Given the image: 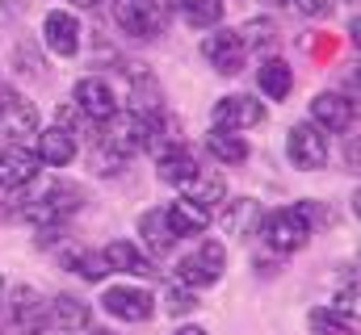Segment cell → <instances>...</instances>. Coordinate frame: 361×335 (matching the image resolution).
Returning <instances> with one entry per match:
<instances>
[{
  "label": "cell",
  "instance_id": "cell-1",
  "mask_svg": "<svg viewBox=\"0 0 361 335\" xmlns=\"http://www.w3.org/2000/svg\"><path fill=\"white\" fill-rule=\"evenodd\" d=\"M311 231H315V206H311V201H294V206H286V210H273V214H265L257 235L269 244V251H277V255H290V251L307 248Z\"/></svg>",
  "mask_w": 361,
  "mask_h": 335
},
{
  "label": "cell",
  "instance_id": "cell-2",
  "mask_svg": "<svg viewBox=\"0 0 361 335\" xmlns=\"http://www.w3.org/2000/svg\"><path fill=\"white\" fill-rule=\"evenodd\" d=\"M101 143L109 151H118L122 160L139 156V151H152L160 143V130H156V113H114L109 122H101Z\"/></svg>",
  "mask_w": 361,
  "mask_h": 335
},
{
  "label": "cell",
  "instance_id": "cell-3",
  "mask_svg": "<svg viewBox=\"0 0 361 335\" xmlns=\"http://www.w3.org/2000/svg\"><path fill=\"white\" fill-rule=\"evenodd\" d=\"M85 206V193L76 189V184H63V180H55L42 197H34V201H25L17 214L21 218H30L34 227H63L76 210Z\"/></svg>",
  "mask_w": 361,
  "mask_h": 335
},
{
  "label": "cell",
  "instance_id": "cell-4",
  "mask_svg": "<svg viewBox=\"0 0 361 335\" xmlns=\"http://www.w3.org/2000/svg\"><path fill=\"white\" fill-rule=\"evenodd\" d=\"M114 21L122 34L152 42L169 25V4L164 0H114Z\"/></svg>",
  "mask_w": 361,
  "mask_h": 335
},
{
  "label": "cell",
  "instance_id": "cell-5",
  "mask_svg": "<svg viewBox=\"0 0 361 335\" xmlns=\"http://www.w3.org/2000/svg\"><path fill=\"white\" fill-rule=\"evenodd\" d=\"M223 268H227V248L219 239H206L197 251L180 255L177 260V285L185 289H210L223 281Z\"/></svg>",
  "mask_w": 361,
  "mask_h": 335
},
{
  "label": "cell",
  "instance_id": "cell-6",
  "mask_svg": "<svg viewBox=\"0 0 361 335\" xmlns=\"http://www.w3.org/2000/svg\"><path fill=\"white\" fill-rule=\"evenodd\" d=\"M38 134V109L25 92L0 88V139L4 143H25Z\"/></svg>",
  "mask_w": 361,
  "mask_h": 335
},
{
  "label": "cell",
  "instance_id": "cell-7",
  "mask_svg": "<svg viewBox=\"0 0 361 335\" xmlns=\"http://www.w3.org/2000/svg\"><path fill=\"white\" fill-rule=\"evenodd\" d=\"M101 310L109 319H122V323H147L156 315V298L139 285H109L101 293Z\"/></svg>",
  "mask_w": 361,
  "mask_h": 335
},
{
  "label": "cell",
  "instance_id": "cell-8",
  "mask_svg": "<svg viewBox=\"0 0 361 335\" xmlns=\"http://www.w3.org/2000/svg\"><path fill=\"white\" fill-rule=\"evenodd\" d=\"M286 156H290V164L302 168V172H319V168L328 164V139H324V130L311 126V122L290 126V134H286Z\"/></svg>",
  "mask_w": 361,
  "mask_h": 335
},
{
  "label": "cell",
  "instance_id": "cell-9",
  "mask_svg": "<svg viewBox=\"0 0 361 335\" xmlns=\"http://www.w3.org/2000/svg\"><path fill=\"white\" fill-rule=\"evenodd\" d=\"M202 55L219 76H240L244 63H248V46L240 42L235 30H210L206 42H202Z\"/></svg>",
  "mask_w": 361,
  "mask_h": 335
},
{
  "label": "cell",
  "instance_id": "cell-10",
  "mask_svg": "<svg viewBox=\"0 0 361 335\" xmlns=\"http://www.w3.org/2000/svg\"><path fill=\"white\" fill-rule=\"evenodd\" d=\"M219 130H235V134H244V130H257L261 122H265V105L257 101V96H248V92H231V96H223L219 105H214V118H210Z\"/></svg>",
  "mask_w": 361,
  "mask_h": 335
},
{
  "label": "cell",
  "instance_id": "cell-11",
  "mask_svg": "<svg viewBox=\"0 0 361 335\" xmlns=\"http://www.w3.org/2000/svg\"><path fill=\"white\" fill-rule=\"evenodd\" d=\"M353 118H357L353 96H345V92H319V96H311V126H319L328 134H345L353 126Z\"/></svg>",
  "mask_w": 361,
  "mask_h": 335
},
{
  "label": "cell",
  "instance_id": "cell-12",
  "mask_svg": "<svg viewBox=\"0 0 361 335\" xmlns=\"http://www.w3.org/2000/svg\"><path fill=\"white\" fill-rule=\"evenodd\" d=\"M38 168L42 164H38L34 147H25V143H4V147H0V189L17 193V189L34 184Z\"/></svg>",
  "mask_w": 361,
  "mask_h": 335
},
{
  "label": "cell",
  "instance_id": "cell-13",
  "mask_svg": "<svg viewBox=\"0 0 361 335\" xmlns=\"http://www.w3.org/2000/svg\"><path fill=\"white\" fill-rule=\"evenodd\" d=\"M42 42H47L51 55L72 59V55L80 51V21H76V13H68V8H51V13L42 17Z\"/></svg>",
  "mask_w": 361,
  "mask_h": 335
},
{
  "label": "cell",
  "instance_id": "cell-14",
  "mask_svg": "<svg viewBox=\"0 0 361 335\" xmlns=\"http://www.w3.org/2000/svg\"><path fill=\"white\" fill-rule=\"evenodd\" d=\"M72 105L89 118V122H109L114 113H118V96H114V88L109 80H101V76H89V80L76 84V92H72Z\"/></svg>",
  "mask_w": 361,
  "mask_h": 335
},
{
  "label": "cell",
  "instance_id": "cell-15",
  "mask_svg": "<svg viewBox=\"0 0 361 335\" xmlns=\"http://www.w3.org/2000/svg\"><path fill=\"white\" fill-rule=\"evenodd\" d=\"M180 197L185 201H193L197 210H206V214H214L223 201H227V180H223V172H210V168H197L185 184H180Z\"/></svg>",
  "mask_w": 361,
  "mask_h": 335
},
{
  "label": "cell",
  "instance_id": "cell-16",
  "mask_svg": "<svg viewBox=\"0 0 361 335\" xmlns=\"http://www.w3.org/2000/svg\"><path fill=\"white\" fill-rule=\"evenodd\" d=\"M47 327H55V331H63V335L89 331L92 327V306L80 302V298H72V293H59V298L47 306Z\"/></svg>",
  "mask_w": 361,
  "mask_h": 335
},
{
  "label": "cell",
  "instance_id": "cell-17",
  "mask_svg": "<svg viewBox=\"0 0 361 335\" xmlns=\"http://www.w3.org/2000/svg\"><path fill=\"white\" fill-rule=\"evenodd\" d=\"M101 255H105L109 272H130V277H156V272H160L156 260L143 248H135L130 239H114L109 248H101Z\"/></svg>",
  "mask_w": 361,
  "mask_h": 335
},
{
  "label": "cell",
  "instance_id": "cell-18",
  "mask_svg": "<svg viewBox=\"0 0 361 335\" xmlns=\"http://www.w3.org/2000/svg\"><path fill=\"white\" fill-rule=\"evenodd\" d=\"M38 139V147H34V156H38V164L47 168H68L76 160V134H68L63 126H47L42 134H34Z\"/></svg>",
  "mask_w": 361,
  "mask_h": 335
},
{
  "label": "cell",
  "instance_id": "cell-19",
  "mask_svg": "<svg viewBox=\"0 0 361 335\" xmlns=\"http://www.w3.org/2000/svg\"><path fill=\"white\" fill-rule=\"evenodd\" d=\"M261 218H265V210H261L257 197H235V201H227V210H223V231L235 235V239H248V235L261 231Z\"/></svg>",
  "mask_w": 361,
  "mask_h": 335
},
{
  "label": "cell",
  "instance_id": "cell-20",
  "mask_svg": "<svg viewBox=\"0 0 361 335\" xmlns=\"http://www.w3.org/2000/svg\"><path fill=\"white\" fill-rule=\"evenodd\" d=\"M8 319H13L21 331L42 327V323H47V302H42V293H38V289H30V285L8 289Z\"/></svg>",
  "mask_w": 361,
  "mask_h": 335
},
{
  "label": "cell",
  "instance_id": "cell-21",
  "mask_svg": "<svg viewBox=\"0 0 361 335\" xmlns=\"http://www.w3.org/2000/svg\"><path fill=\"white\" fill-rule=\"evenodd\" d=\"M164 218H169V231H173L177 239L202 235V231L210 227V214H206V210H197V206H193V201H185V197H177L173 206H164Z\"/></svg>",
  "mask_w": 361,
  "mask_h": 335
},
{
  "label": "cell",
  "instance_id": "cell-22",
  "mask_svg": "<svg viewBox=\"0 0 361 335\" xmlns=\"http://www.w3.org/2000/svg\"><path fill=\"white\" fill-rule=\"evenodd\" d=\"M139 235H143V248L152 251V255H169V251L177 248V235L169 231L164 206H160V210H147V214L139 218Z\"/></svg>",
  "mask_w": 361,
  "mask_h": 335
},
{
  "label": "cell",
  "instance_id": "cell-23",
  "mask_svg": "<svg viewBox=\"0 0 361 335\" xmlns=\"http://www.w3.org/2000/svg\"><path fill=\"white\" fill-rule=\"evenodd\" d=\"M193 172H197V160H193L180 143H173L169 151H160V160H156V176H160V184H173V189H180Z\"/></svg>",
  "mask_w": 361,
  "mask_h": 335
},
{
  "label": "cell",
  "instance_id": "cell-24",
  "mask_svg": "<svg viewBox=\"0 0 361 335\" xmlns=\"http://www.w3.org/2000/svg\"><path fill=\"white\" fill-rule=\"evenodd\" d=\"M257 84H261V92H265L269 101H286V96L294 92V68H290L286 59H265V63L257 68Z\"/></svg>",
  "mask_w": 361,
  "mask_h": 335
},
{
  "label": "cell",
  "instance_id": "cell-25",
  "mask_svg": "<svg viewBox=\"0 0 361 335\" xmlns=\"http://www.w3.org/2000/svg\"><path fill=\"white\" fill-rule=\"evenodd\" d=\"M206 151L219 160V164H227V168H235V164H244L248 160V139L244 134H235V130H210L206 134Z\"/></svg>",
  "mask_w": 361,
  "mask_h": 335
},
{
  "label": "cell",
  "instance_id": "cell-26",
  "mask_svg": "<svg viewBox=\"0 0 361 335\" xmlns=\"http://www.w3.org/2000/svg\"><path fill=\"white\" fill-rule=\"evenodd\" d=\"M173 8L193 30H219V21H223V0H173Z\"/></svg>",
  "mask_w": 361,
  "mask_h": 335
},
{
  "label": "cell",
  "instance_id": "cell-27",
  "mask_svg": "<svg viewBox=\"0 0 361 335\" xmlns=\"http://www.w3.org/2000/svg\"><path fill=\"white\" fill-rule=\"evenodd\" d=\"M311 335H357V323L349 319V315H341V310H332V306H319V310H311Z\"/></svg>",
  "mask_w": 361,
  "mask_h": 335
},
{
  "label": "cell",
  "instance_id": "cell-28",
  "mask_svg": "<svg viewBox=\"0 0 361 335\" xmlns=\"http://www.w3.org/2000/svg\"><path fill=\"white\" fill-rule=\"evenodd\" d=\"M235 34H240V42L248 51H265V46H273V38H277V21H269V17H248Z\"/></svg>",
  "mask_w": 361,
  "mask_h": 335
},
{
  "label": "cell",
  "instance_id": "cell-29",
  "mask_svg": "<svg viewBox=\"0 0 361 335\" xmlns=\"http://www.w3.org/2000/svg\"><path fill=\"white\" fill-rule=\"evenodd\" d=\"M68 268L80 272L85 281H101V277L109 272V264H105L101 251H72V255H68Z\"/></svg>",
  "mask_w": 361,
  "mask_h": 335
},
{
  "label": "cell",
  "instance_id": "cell-30",
  "mask_svg": "<svg viewBox=\"0 0 361 335\" xmlns=\"http://www.w3.org/2000/svg\"><path fill=\"white\" fill-rule=\"evenodd\" d=\"M164 310L173 315V319H180V315H193L197 310V289H185V285H169V293H164Z\"/></svg>",
  "mask_w": 361,
  "mask_h": 335
},
{
  "label": "cell",
  "instance_id": "cell-31",
  "mask_svg": "<svg viewBox=\"0 0 361 335\" xmlns=\"http://www.w3.org/2000/svg\"><path fill=\"white\" fill-rule=\"evenodd\" d=\"M122 156L118 151H109L105 143H97V151H92V172H101V176H114V172H122Z\"/></svg>",
  "mask_w": 361,
  "mask_h": 335
},
{
  "label": "cell",
  "instance_id": "cell-32",
  "mask_svg": "<svg viewBox=\"0 0 361 335\" xmlns=\"http://www.w3.org/2000/svg\"><path fill=\"white\" fill-rule=\"evenodd\" d=\"M85 122H89V118H85V113H80V109H76L72 101H68V105H59V122H55V126H63L68 134H76V130H80Z\"/></svg>",
  "mask_w": 361,
  "mask_h": 335
},
{
  "label": "cell",
  "instance_id": "cell-33",
  "mask_svg": "<svg viewBox=\"0 0 361 335\" xmlns=\"http://www.w3.org/2000/svg\"><path fill=\"white\" fill-rule=\"evenodd\" d=\"M294 8L302 17H328L332 13V0H294Z\"/></svg>",
  "mask_w": 361,
  "mask_h": 335
},
{
  "label": "cell",
  "instance_id": "cell-34",
  "mask_svg": "<svg viewBox=\"0 0 361 335\" xmlns=\"http://www.w3.org/2000/svg\"><path fill=\"white\" fill-rule=\"evenodd\" d=\"M25 335H63V331H55V327H47V323H42V327H30Z\"/></svg>",
  "mask_w": 361,
  "mask_h": 335
},
{
  "label": "cell",
  "instance_id": "cell-35",
  "mask_svg": "<svg viewBox=\"0 0 361 335\" xmlns=\"http://www.w3.org/2000/svg\"><path fill=\"white\" fill-rule=\"evenodd\" d=\"M173 335H210V331H202V327H177Z\"/></svg>",
  "mask_w": 361,
  "mask_h": 335
},
{
  "label": "cell",
  "instance_id": "cell-36",
  "mask_svg": "<svg viewBox=\"0 0 361 335\" xmlns=\"http://www.w3.org/2000/svg\"><path fill=\"white\" fill-rule=\"evenodd\" d=\"M72 4H76V8H97L101 0H72Z\"/></svg>",
  "mask_w": 361,
  "mask_h": 335
},
{
  "label": "cell",
  "instance_id": "cell-37",
  "mask_svg": "<svg viewBox=\"0 0 361 335\" xmlns=\"http://www.w3.org/2000/svg\"><path fill=\"white\" fill-rule=\"evenodd\" d=\"M0 298H4V277H0Z\"/></svg>",
  "mask_w": 361,
  "mask_h": 335
},
{
  "label": "cell",
  "instance_id": "cell-38",
  "mask_svg": "<svg viewBox=\"0 0 361 335\" xmlns=\"http://www.w3.org/2000/svg\"><path fill=\"white\" fill-rule=\"evenodd\" d=\"M92 335H109V331H92Z\"/></svg>",
  "mask_w": 361,
  "mask_h": 335
},
{
  "label": "cell",
  "instance_id": "cell-39",
  "mask_svg": "<svg viewBox=\"0 0 361 335\" xmlns=\"http://www.w3.org/2000/svg\"><path fill=\"white\" fill-rule=\"evenodd\" d=\"M269 4H281V0H269Z\"/></svg>",
  "mask_w": 361,
  "mask_h": 335
},
{
  "label": "cell",
  "instance_id": "cell-40",
  "mask_svg": "<svg viewBox=\"0 0 361 335\" xmlns=\"http://www.w3.org/2000/svg\"><path fill=\"white\" fill-rule=\"evenodd\" d=\"M0 335H4V331H0Z\"/></svg>",
  "mask_w": 361,
  "mask_h": 335
}]
</instances>
